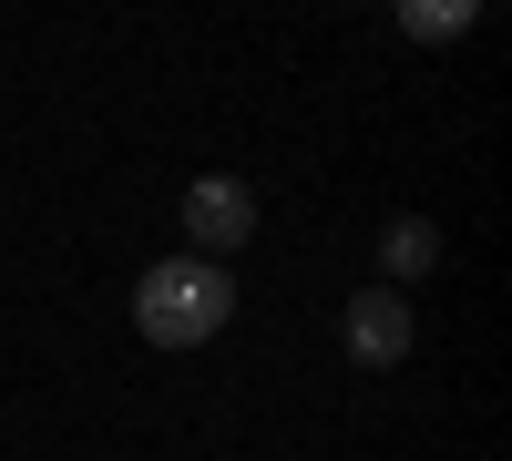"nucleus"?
<instances>
[{"label": "nucleus", "mask_w": 512, "mask_h": 461, "mask_svg": "<svg viewBox=\"0 0 512 461\" xmlns=\"http://www.w3.org/2000/svg\"><path fill=\"white\" fill-rule=\"evenodd\" d=\"M134 328H144V349H205V339H226V328H236V277L205 267V257H154L134 277Z\"/></svg>", "instance_id": "obj_1"}, {"label": "nucleus", "mask_w": 512, "mask_h": 461, "mask_svg": "<svg viewBox=\"0 0 512 461\" xmlns=\"http://www.w3.org/2000/svg\"><path fill=\"white\" fill-rule=\"evenodd\" d=\"M246 236H256V185L246 175H195L185 185V246H195L205 267H226Z\"/></svg>", "instance_id": "obj_2"}, {"label": "nucleus", "mask_w": 512, "mask_h": 461, "mask_svg": "<svg viewBox=\"0 0 512 461\" xmlns=\"http://www.w3.org/2000/svg\"><path fill=\"white\" fill-rule=\"evenodd\" d=\"M410 339H420V318H410L400 287H359L349 318H338V349H349L359 369H400V359H410Z\"/></svg>", "instance_id": "obj_3"}, {"label": "nucleus", "mask_w": 512, "mask_h": 461, "mask_svg": "<svg viewBox=\"0 0 512 461\" xmlns=\"http://www.w3.org/2000/svg\"><path fill=\"white\" fill-rule=\"evenodd\" d=\"M431 267H441V226L431 216H390V226H379V287H410Z\"/></svg>", "instance_id": "obj_4"}, {"label": "nucleus", "mask_w": 512, "mask_h": 461, "mask_svg": "<svg viewBox=\"0 0 512 461\" xmlns=\"http://www.w3.org/2000/svg\"><path fill=\"white\" fill-rule=\"evenodd\" d=\"M482 21V0H400V31L410 41H461Z\"/></svg>", "instance_id": "obj_5"}]
</instances>
